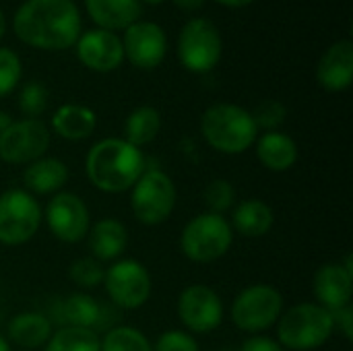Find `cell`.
<instances>
[{
  "mask_svg": "<svg viewBox=\"0 0 353 351\" xmlns=\"http://www.w3.org/2000/svg\"><path fill=\"white\" fill-rule=\"evenodd\" d=\"M12 29L29 48L62 52L81 35V12L72 0H25L12 17Z\"/></svg>",
  "mask_w": 353,
  "mask_h": 351,
  "instance_id": "6da1fadb",
  "label": "cell"
},
{
  "mask_svg": "<svg viewBox=\"0 0 353 351\" xmlns=\"http://www.w3.org/2000/svg\"><path fill=\"white\" fill-rule=\"evenodd\" d=\"M85 172L97 190L120 194L130 190L145 172V155L124 139H101L89 149Z\"/></svg>",
  "mask_w": 353,
  "mask_h": 351,
  "instance_id": "7a4b0ae2",
  "label": "cell"
},
{
  "mask_svg": "<svg viewBox=\"0 0 353 351\" xmlns=\"http://www.w3.org/2000/svg\"><path fill=\"white\" fill-rule=\"evenodd\" d=\"M201 134L215 151L240 155L256 143L259 128L246 108L221 101L209 106L201 116Z\"/></svg>",
  "mask_w": 353,
  "mask_h": 351,
  "instance_id": "3957f363",
  "label": "cell"
},
{
  "mask_svg": "<svg viewBox=\"0 0 353 351\" xmlns=\"http://www.w3.org/2000/svg\"><path fill=\"white\" fill-rule=\"evenodd\" d=\"M335 331L333 312L316 302L288 308L277 321V341L283 350L312 351L325 345Z\"/></svg>",
  "mask_w": 353,
  "mask_h": 351,
  "instance_id": "277c9868",
  "label": "cell"
},
{
  "mask_svg": "<svg viewBox=\"0 0 353 351\" xmlns=\"http://www.w3.org/2000/svg\"><path fill=\"white\" fill-rule=\"evenodd\" d=\"M234 230L223 215L201 213L192 217L180 234V250L192 263H215L230 252Z\"/></svg>",
  "mask_w": 353,
  "mask_h": 351,
  "instance_id": "5b68a950",
  "label": "cell"
},
{
  "mask_svg": "<svg viewBox=\"0 0 353 351\" xmlns=\"http://www.w3.org/2000/svg\"><path fill=\"white\" fill-rule=\"evenodd\" d=\"M283 314V296L277 288L267 283H254L244 288L232 302V323L244 333H265L277 325Z\"/></svg>",
  "mask_w": 353,
  "mask_h": 351,
  "instance_id": "8992f818",
  "label": "cell"
},
{
  "mask_svg": "<svg viewBox=\"0 0 353 351\" xmlns=\"http://www.w3.org/2000/svg\"><path fill=\"white\" fill-rule=\"evenodd\" d=\"M176 184L163 170H145L130 188V211L143 225H159L176 209Z\"/></svg>",
  "mask_w": 353,
  "mask_h": 351,
  "instance_id": "52a82bcc",
  "label": "cell"
},
{
  "mask_svg": "<svg viewBox=\"0 0 353 351\" xmlns=\"http://www.w3.org/2000/svg\"><path fill=\"white\" fill-rule=\"evenodd\" d=\"M223 52V39L217 25L207 17L190 19L178 35V60L196 74L211 72Z\"/></svg>",
  "mask_w": 353,
  "mask_h": 351,
  "instance_id": "ba28073f",
  "label": "cell"
},
{
  "mask_svg": "<svg viewBox=\"0 0 353 351\" xmlns=\"http://www.w3.org/2000/svg\"><path fill=\"white\" fill-rule=\"evenodd\" d=\"M41 219V207L31 192L10 188L0 194V244H27L37 234Z\"/></svg>",
  "mask_w": 353,
  "mask_h": 351,
  "instance_id": "9c48e42d",
  "label": "cell"
},
{
  "mask_svg": "<svg viewBox=\"0 0 353 351\" xmlns=\"http://www.w3.org/2000/svg\"><path fill=\"white\" fill-rule=\"evenodd\" d=\"M103 285L108 298L122 310H137L151 298V275L147 267L134 259H118L105 269Z\"/></svg>",
  "mask_w": 353,
  "mask_h": 351,
  "instance_id": "30bf717a",
  "label": "cell"
},
{
  "mask_svg": "<svg viewBox=\"0 0 353 351\" xmlns=\"http://www.w3.org/2000/svg\"><path fill=\"white\" fill-rule=\"evenodd\" d=\"M50 139L52 132L39 118L12 120V124L0 132V159L10 166H29L46 155Z\"/></svg>",
  "mask_w": 353,
  "mask_h": 351,
  "instance_id": "8fae6325",
  "label": "cell"
},
{
  "mask_svg": "<svg viewBox=\"0 0 353 351\" xmlns=\"http://www.w3.org/2000/svg\"><path fill=\"white\" fill-rule=\"evenodd\" d=\"M43 219L50 234L64 244H77L85 240L91 228V213L85 201L79 194L64 190L52 194Z\"/></svg>",
  "mask_w": 353,
  "mask_h": 351,
  "instance_id": "7c38bea8",
  "label": "cell"
},
{
  "mask_svg": "<svg viewBox=\"0 0 353 351\" xmlns=\"http://www.w3.org/2000/svg\"><path fill=\"white\" fill-rule=\"evenodd\" d=\"M178 317L186 331L207 335L223 323V302L209 285L194 283L182 290L178 298Z\"/></svg>",
  "mask_w": 353,
  "mask_h": 351,
  "instance_id": "4fadbf2b",
  "label": "cell"
},
{
  "mask_svg": "<svg viewBox=\"0 0 353 351\" xmlns=\"http://www.w3.org/2000/svg\"><path fill=\"white\" fill-rule=\"evenodd\" d=\"M122 50L132 66L143 70L157 68L168 54L165 31L153 21H137L124 29Z\"/></svg>",
  "mask_w": 353,
  "mask_h": 351,
  "instance_id": "5bb4252c",
  "label": "cell"
},
{
  "mask_svg": "<svg viewBox=\"0 0 353 351\" xmlns=\"http://www.w3.org/2000/svg\"><path fill=\"white\" fill-rule=\"evenodd\" d=\"M353 292V259L345 257L343 263H327L323 265L312 279V294L316 304L335 312L352 304Z\"/></svg>",
  "mask_w": 353,
  "mask_h": 351,
  "instance_id": "9a60e30c",
  "label": "cell"
},
{
  "mask_svg": "<svg viewBox=\"0 0 353 351\" xmlns=\"http://www.w3.org/2000/svg\"><path fill=\"white\" fill-rule=\"evenodd\" d=\"M77 56L83 66L95 72H112L124 62L122 39L114 31L91 29L77 39Z\"/></svg>",
  "mask_w": 353,
  "mask_h": 351,
  "instance_id": "2e32d148",
  "label": "cell"
},
{
  "mask_svg": "<svg viewBox=\"0 0 353 351\" xmlns=\"http://www.w3.org/2000/svg\"><path fill=\"white\" fill-rule=\"evenodd\" d=\"M316 81L325 91L341 93L353 81V43L350 37L335 41L319 60Z\"/></svg>",
  "mask_w": 353,
  "mask_h": 351,
  "instance_id": "e0dca14e",
  "label": "cell"
},
{
  "mask_svg": "<svg viewBox=\"0 0 353 351\" xmlns=\"http://www.w3.org/2000/svg\"><path fill=\"white\" fill-rule=\"evenodd\" d=\"M87 244H89L91 257L97 259L99 263L118 261L128 246L126 225L114 217L99 219L89 228Z\"/></svg>",
  "mask_w": 353,
  "mask_h": 351,
  "instance_id": "ac0fdd59",
  "label": "cell"
},
{
  "mask_svg": "<svg viewBox=\"0 0 353 351\" xmlns=\"http://www.w3.org/2000/svg\"><path fill=\"white\" fill-rule=\"evenodd\" d=\"M91 21L105 31H122L141 21V0H85Z\"/></svg>",
  "mask_w": 353,
  "mask_h": 351,
  "instance_id": "d6986e66",
  "label": "cell"
},
{
  "mask_svg": "<svg viewBox=\"0 0 353 351\" xmlns=\"http://www.w3.org/2000/svg\"><path fill=\"white\" fill-rule=\"evenodd\" d=\"M68 182V166L56 157H39L23 172L25 190L35 194H56Z\"/></svg>",
  "mask_w": 353,
  "mask_h": 351,
  "instance_id": "ffe728a7",
  "label": "cell"
},
{
  "mask_svg": "<svg viewBox=\"0 0 353 351\" xmlns=\"http://www.w3.org/2000/svg\"><path fill=\"white\" fill-rule=\"evenodd\" d=\"M275 223V213L271 205L261 199H246L232 209V230L242 238H263L271 232Z\"/></svg>",
  "mask_w": 353,
  "mask_h": 351,
  "instance_id": "44dd1931",
  "label": "cell"
},
{
  "mask_svg": "<svg viewBox=\"0 0 353 351\" xmlns=\"http://www.w3.org/2000/svg\"><path fill=\"white\" fill-rule=\"evenodd\" d=\"M256 157L269 172H288L298 161V145L290 134L271 130L256 139Z\"/></svg>",
  "mask_w": 353,
  "mask_h": 351,
  "instance_id": "7402d4cb",
  "label": "cell"
},
{
  "mask_svg": "<svg viewBox=\"0 0 353 351\" xmlns=\"http://www.w3.org/2000/svg\"><path fill=\"white\" fill-rule=\"evenodd\" d=\"M52 130L64 141L89 139L97 126V116L91 108L81 103H62L52 116Z\"/></svg>",
  "mask_w": 353,
  "mask_h": 351,
  "instance_id": "603a6c76",
  "label": "cell"
},
{
  "mask_svg": "<svg viewBox=\"0 0 353 351\" xmlns=\"http://www.w3.org/2000/svg\"><path fill=\"white\" fill-rule=\"evenodd\" d=\"M52 333V321L39 312H19L8 323V339L23 350L43 348Z\"/></svg>",
  "mask_w": 353,
  "mask_h": 351,
  "instance_id": "cb8c5ba5",
  "label": "cell"
},
{
  "mask_svg": "<svg viewBox=\"0 0 353 351\" xmlns=\"http://www.w3.org/2000/svg\"><path fill=\"white\" fill-rule=\"evenodd\" d=\"M103 312L105 308L85 292L70 294L60 304V321L64 323V327L91 329L95 333L99 327H103Z\"/></svg>",
  "mask_w": 353,
  "mask_h": 351,
  "instance_id": "d4e9b609",
  "label": "cell"
},
{
  "mask_svg": "<svg viewBox=\"0 0 353 351\" xmlns=\"http://www.w3.org/2000/svg\"><path fill=\"white\" fill-rule=\"evenodd\" d=\"M161 130V114L153 106L134 108L124 122V141L134 147H145L157 139Z\"/></svg>",
  "mask_w": 353,
  "mask_h": 351,
  "instance_id": "484cf974",
  "label": "cell"
},
{
  "mask_svg": "<svg viewBox=\"0 0 353 351\" xmlns=\"http://www.w3.org/2000/svg\"><path fill=\"white\" fill-rule=\"evenodd\" d=\"M99 335L91 329L62 327L52 333L43 351H99Z\"/></svg>",
  "mask_w": 353,
  "mask_h": 351,
  "instance_id": "4316f807",
  "label": "cell"
},
{
  "mask_svg": "<svg viewBox=\"0 0 353 351\" xmlns=\"http://www.w3.org/2000/svg\"><path fill=\"white\" fill-rule=\"evenodd\" d=\"M99 351H153V345L143 331L120 325L108 329V333L99 341Z\"/></svg>",
  "mask_w": 353,
  "mask_h": 351,
  "instance_id": "83f0119b",
  "label": "cell"
},
{
  "mask_svg": "<svg viewBox=\"0 0 353 351\" xmlns=\"http://www.w3.org/2000/svg\"><path fill=\"white\" fill-rule=\"evenodd\" d=\"M68 277L70 281L81 288V290H93L103 283L105 277V267L93 257H83L70 263L68 267Z\"/></svg>",
  "mask_w": 353,
  "mask_h": 351,
  "instance_id": "f1b7e54d",
  "label": "cell"
},
{
  "mask_svg": "<svg viewBox=\"0 0 353 351\" xmlns=\"http://www.w3.org/2000/svg\"><path fill=\"white\" fill-rule=\"evenodd\" d=\"M203 203L209 209L207 213H215V215H223L225 211L234 209L236 190H234L232 182L225 178L211 180L203 190Z\"/></svg>",
  "mask_w": 353,
  "mask_h": 351,
  "instance_id": "f546056e",
  "label": "cell"
},
{
  "mask_svg": "<svg viewBox=\"0 0 353 351\" xmlns=\"http://www.w3.org/2000/svg\"><path fill=\"white\" fill-rule=\"evenodd\" d=\"M48 89L39 81H29L19 91V110L27 118H39L48 108Z\"/></svg>",
  "mask_w": 353,
  "mask_h": 351,
  "instance_id": "4dcf8cb0",
  "label": "cell"
},
{
  "mask_svg": "<svg viewBox=\"0 0 353 351\" xmlns=\"http://www.w3.org/2000/svg\"><path fill=\"white\" fill-rule=\"evenodd\" d=\"M256 128H263L265 132L277 130L285 118H288V108L279 101V99H263L254 106V110L250 112Z\"/></svg>",
  "mask_w": 353,
  "mask_h": 351,
  "instance_id": "1f68e13d",
  "label": "cell"
},
{
  "mask_svg": "<svg viewBox=\"0 0 353 351\" xmlns=\"http://www.w3.org/2000/svg\"><path fill=\"white\" fill-rule=\"evenodd\" d=\"M23 66L10 48H0V97L12 93L21 83Z\"/></svg>",
  "mask_w": 353,
  "mask_h": 351,
  "instance_id": "d6a6232c",
  "label": "cell"
},
{
  "mask_svg": "<svg viewBox=\"0 0 353 351\" xmlns=\"http://www.w3.org/2000/svg\"><path fill=\"white\" fill-rule=\"evenodd\" d=\"M153 351H201L196 339L188 333V331H180V329H170L165 333H161L155 341Z\"/></svg>",
  "mask_w": 353,
  "mask_h": 351,
  "instance_id": "836d02e7",
  "label": "cell"
},
{
  "mask_svg": "<svg viewBox=\"0 0 353 351\" xmlns=\"http://www.w3.org/2000/svg\"><path fill=\"white\" fill-rule=\"evenodd\" d=\"M238 351H285L281 348L279 341L271 339V337H265V335H252L248 337L242 348Z\"/></svg>",
  "mask_w": 353,
  "mask_h": 351,
  "instance_id": "e575fe53",
  "label": "cell"
},
{
  "mask_svg": "<svg viewBox=\"0 0 353 351\" xmlns=\"http://www.w3.org/2000/svg\"><path fill=\"white\" fill-rule=\"evenodd\" d=\"M333 321H335V327L343 333V337L347 341L353 339V308L352 304L345 306V308H339L333 312Z\"/></svg>",
  "mask_w": 353,
  "mask_h": 351,
  "instance_id": "d590c367",
  "label": "cell"
},
{
  "mask_svg": "<svg viewBox=\"0 0 353 351\" xmlns=\"http://www.w3.org/2000/svg\"><path fill=\"white\" fill-rule=\"evenodd\" d=\"M178 8H182V10H186V12H192V10H199L203 4H205V0H172Z\"/></svg>",
  "mask_w": 353,
  "mask_h": 351,
  "instance_id": "8d00e7d4",
  "label": "cell"
},
{
  "mask_svg": "<svg viewBox=\"0 0 353 351\" xmlns=\"http://www.w3.org/2000/svg\"><path fill=\"white\" fill-rule=\"evenodd\" d=\"M215 2H219V4H223V6H228V8H242V6L252 4L254 0H215Z\"/></svg>",
  "mask_w": 353,
  "mask_h": 351,
  "instance_id": "74e56055",
  "label": "cell"
},
{
  "mask_svg": "<svg viewBox=\"0 0 353 351\" xmlns=\"http://www.w3.org/2000/svg\"><path fill=\"white\" fill-rule=\"evenodd\" d=\"M10 124H12V118L6 112H0V132H4Z\"/></svg>",
  "mask_w": 353,
  "mask_h": 351,
  "instance_id": "f35d334b",
  "label": "cell"
},
{
  "mask_svg": "<svg viewBox=\"0 0 353 351\" xmlns=\"http://www.w3.org/2000/svg\"><path fill=\"white\" fill-rule=\"evenodd\" d=\"M4 33H6V19H4V14L0 10V39L4 37Z\"/></svg>",
  "mask_w": 353,
  "mask_h": 351,
  "instance_id": "ab89813d",
  "label": "cell"
},
{
  "mask_svg": "<svg viewBox=\"0 0 353 351\" xmlns=\"http://www.w3.org/2000/svg\"><path fill=\"white\" fill-rule=\"evenodd\" d=\"M0 351H10V345H8L6 337H2V335H0Z\"/></svg>",
  "mask_w": 353,
  "mask_h": 351,
  "instance_id": "60d3db41",
  "label": "cell"
},
{
  "mask_svg": "<svg viewBox=\"0 0 353 351\" xmlns=\"http://www.w3.org/2000/svg\"><path fill=\"white\" fill-rule=\"evenodd\" d=\"M141 2H147V4H161L163 0H141Z\"/></svg>",
  "mask_w": 353,
  "mask_h": 351,
  "instance_id": "b9f144b4",
  "label": "cell"
},
{
  "mask_svg": "<svg viewBox=\"0 0 353 351\" xmlns=\"http://www.w3.org/2000/svg\"><path fill=\"white\" fill-rule=\"evenodd\" d=\"M219 351H236V350H232V348H225V350H219Z\"/></svg>",
  "mask_w": 353,
  "mask_h": 351,
  "instance_id": "7bdbcfd3",
  "label": "cell"
}]
</instances>
